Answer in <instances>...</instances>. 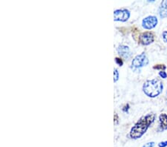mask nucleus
Wrapping results in <instances>:
<instances>
[{
  "label": "nucleus",
  "instance_id": "1",
  "mask_svg": "<svg viewBox=\"0 0 167 147\" xmlns=\"http://www.w3.org/2000/svg\"><path fill=\"white\" fill-rule=\"evenodd\" d=\"M155 118H156V114L154 113L148 114L140 117L131 129L129 134L130 137L132 139H138L141 138L146 132L147 129L154 121Z\"/></svg>",
  "mask_w": 167,
  "mask_h": 147
},
{
  "label": "nucleus",
  "instance_id": "2",
  "mask_svg": "<svg viewBox=\"0 0 167 147\" xmlns=\"http://www.w3.org/2000/svg\"><path fill=\"white\" fill-rule=\"evenodd\" d=\"M164 89L163 82L158 78L147 80L143 85V91L149 97H156L160 95Z\"/></svg>",
  "mask_w": 167,
  "mask_h": 147
},
{
  "label": "nucleus",
  "instance_id": "3",
  "mask_svg": "<svg viewBox=\"0 0 167 147\" xmlns=\"http://www.w3.org/2000/svg\"><path fill=\"white\" fill-rule=\"evenodd\" d=\"M148 63H149V59L144 53H142L141 54L137 55L133 59L131 62V67L134 68H139L147 65Z\"/></svg>",
  "mask_w": 167,
  "mask_h": 147
},
{
  "label": "nucleus",
  "instance_id": "4",
  "mask_svg": "<svg viewBox=\"0 0 167 147\" xmlns=\"http://www.w3.org/2000/svg\"><path fill=\"white\" fill-rule=\"evenodd\" d=\"M154 41V34L150 31L141 33L138 37V42L142 46H149Z\"/></svg>",
  "mask_w": 167,
  "mask_h": 147
},
{
  "label": "nucleus",
  "instance_id": "5",
  "mask_svg": "<svg viewBox=\"0 0 167 147\" xmlns=\"http://www.w3.org/2000/svg\"><path fill=\"white\" fill-rule=\"evenodd\" d=\"M130 17V12L129 10L123 8L118 9L114 11V20L115 21H120V22H126Z\"/></svg>",
  "mask_w": 167,
  "mask_h": 147
},
{
  "label": "nucleus",
  "instance_id": "6",
  "mask_svg": "<svg viewBox=\"0 0 167 147\" xmlns=\"http://www.w3.org/2000/svg\"><path fill=\"white\" fill-rule=\"evenodd\" d=\"M158 20L156 16H149L146 17L142 21V26L147 30H151L156 27Z\"/></svg>",
  "mask_w": 167,
  "mask_h": 147
},
{
  "label": "nucleus",
  "instance_id": "7",
  "mask_svg": "<svg viewBox=\"0 0 167 147\" xmlns=\"http://www.w3.org/2000/svg\"><path fill=\"white\" fill-rule=\"evenodd\" d=\"M117 52L120 56L125 59H129V56H131V52L129 46H123V45L119 46V47L117 48Z\"/></svg>",
  "mask_w": 167,
  "mask_h": 147
},
{
  "label": "nucleus",
  "instance_id": "8",
  "mask_svg": "<svg viewBox=\"0 0 167 147\" xmlns=\"http://www.w3.org/2000/svg\"><path fill=\"white\" fill-rule=\"evenodd\" d=\"M158 130H167V114L162 113L159 116V128Z\"/></svg>",
  "mask_w": 167,
  "mask_h": 147
},
{
  "label": "nucleus",
  "instance_id": "9",
  "mask_svg": "<svg viewBox=\"0 0 167 147\" xmlns=\"http://www.w3.org/2000/svg\"><path fill=\"white\" fill-rule=\"evenodd\" d=\"M158 13L160 18L164 19L167 17V0L162 1L158 9Z\"/></svg>",
  "mask_w": 167,
  "mask_h": 147
},
{
  "label": "nucleus",
  "instance_id": "10",
  "mask_svg": "<svg viewBox=\"0 0 167 147\" xmlns=\"http://www.w3.org/2000/svg\"><path fill=\"white\" fill-rule=\"evenodd\" d=\"M153 68L157 69V70H160V71H165L166 69V66L164 64H158V65H154Z\"/></svg>",
  "mask_w": 167,
  "mask_h": 147
},
{
  "label": "nucleus",
  "instance_id": "11",
  "mask_svg": "<svg viewBox=\"0 0 167 147\" xmlns=\"http://www.w3.org/2000/svg\"><path fill=\"white\" fill-rule=\"evenodd\" d=\"M119 79V72H118L117 69H115L114 70V82H117Z\"/></svg>",
  "mask_w": 167,
  "mask_h": 147
},
{
  "label": "nucleus",
  "instance_id": "12",
  "mask_svg": "<svg viewBox=\"0 0 167 147\" xmlns=\"http://www.w3.org/2000/svg\"><path fill=\"white\" fill-rule=\"evenodd\" d=\"M115 62H116V63L119 66H122L123 64V61L122 59L120 58V57H116V58H115Z\"/></svg>",
  "mask_w": 167,
  "mask_h": 147
},
{
  "label": "nucleus",
  "instance_id": "13",
  "mask_svg": "<svg viewBox=\"0 0 167 147\" xmlns=\"http://www.w3.org/2000/svg\"><path fill=\"white\" fill-rule=\"evenodd\" d=\"M159 76H160L162 79H166L167 77V74L165 71H161L159 72Z\"/></svg>",
  "mask_w": 167,
  "mask_h": 147
},
{
  "label": "nucleus",
  "instance_id": "14",
  "mask_svg": "<svg viewBox=\"0 0 167 147\" xmlns=\"http://www.w3.org/2000/svg\"><path fill=\"white\" fill-rule=\"evenodd\" d=\"M154 142H149V143H146V144H144L142 147H154Z\"/></svg>",
  "mask_w": 167,
  "mask_h": 147
},
{
  "label": "nucleus",
  "instance_id": "15",
  "mask_svg": "<svg viewBox=\"0 0 167 147\" xmlns=\"http://www.w3.org/2000/svg\"><path fill=\"white\" fill-rule=\"evenodd\" d=\"M158 146L159 147H167V140H166V141L160 142V143L158 144Z\"/></svg>",
  "mask_w": 167,
  "mask_h": 147
},
{
  "label": "nucleus",
  "instance_id": "16",
  "mask_svg": "<svg viewBox=\"0 0 167 147\" xmlns=\"http://www.w3.org/2000/svg\"><path fill=\"white\" fill-rule=\"evenodd\" d=\"M162 36H163V39H164V42H167V31H165L163 32V34H162Z\"/></svg>",
  "mask_w": 167,
  "mask_h": 147
},
{
  "label": "nucleus",
  "instance_id": "17",
  "mask_svg": "<svg viewBox=\"0 0 167 147\" xmlns=\"http://www.w3.org/2000/svg\"><path fill=\"white\" fill-rule=\"evenodd\" d=\"M129 109V104H126V105H124L123 108V111H125V112H128Z\"/></svg>",
  "mask_w": 167,
  "mask_h": 147
},
{
  "label": "nucleus",
  "instance_id": "18",
  "mask_svg": "<svg viewBox=\"0 0 167 147\" xmlns=\"http://www.w3.org/2000/svg\"><path fill=\"white\" fill-rule=\"evenodd\" d=\"M118 123V116L117 114H115V124H117Z\"/></svg>",
  "mask_w": 167,
  "mask_h": 147
},
{
  "label": "nucleus",
  "instance_id": "19",
  "mask_svg": "<svg viewBox=\"0 0 167 147\" xmlns=\"http://www.w3.org/2000/svg\"><path fill=\"white\" fill-rule=\"evenodd\" d=\"M165 99H166V103H167V91H166V97H165Z\"/></svg>",
  "mask_w": 167,
  "mask_h": 147
}]
</instances>
